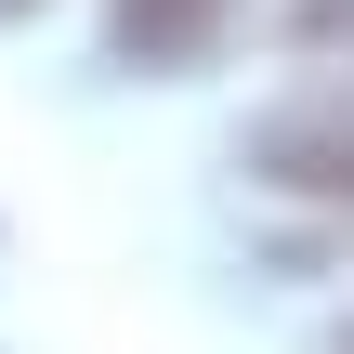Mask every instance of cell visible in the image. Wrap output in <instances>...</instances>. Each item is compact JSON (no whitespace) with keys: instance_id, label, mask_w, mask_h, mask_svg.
<instances>
[{"instance_id":"2","label":"cell","mask_w":354,"mask_h":354,"mask_svg":"<svg viewBox=\"0 0 354 354\" xmlns=\"http://www.w3.org/2000/svg\"><path fill=\"white\" fill-rule=\"evenodd\" d=\"M223 26V0H118V53L131 66H197Z\"/></svg>"},{"instance_id":"4","label":"cell","mask_w":354,"mask_h":354,"mask_svg":"<svg viewBox=\"0 0 354 354\" xmlns=\"http://www.w3.org/2000/svg\"><path fill=\"white\" fill-rule=\"evenodd\" d=\"M0 13H39V0H0Z\"/></svg>"},{"instance_id":"3","label":"cell","mask_w":354,"mask_h":354,"mask_svg":"<svg viewBox=\"0 0 354 354\" xmlns=\"http://www.w3.org/2000/svg\"><path fill=\"white\" fill-rule=\"evenodd\" d=\"M302 39L315 53H354V0H302Z\"/></svg>"},{"instance_id":"1","label":"cell","mask_w":354,"mask_h":354,"mask_svg":"<svg viewBox=\"0 0 354 354\" xmlns=\"http://www.w3.org/2000/svg\"><path fill=\"white\" fill-rule=\"evenodd\" d=\"M263 171H276V184H302V197H328V210H354V118L289 105V118L263 131Z\"/></svg>"}]
</instances>
